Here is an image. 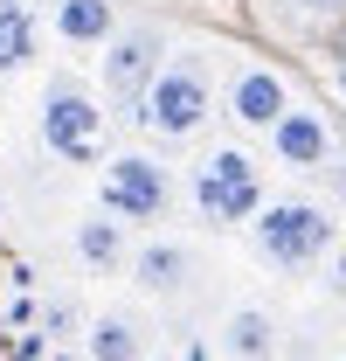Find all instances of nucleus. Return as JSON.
<instances>
[{
	"mask_svg": "<svg viewBox=\"0 0 346 361\" xmlns=\"http://www.w3.org/2000/svg\"><path fill=\"white\" fill-rule=\"evenodd\" d=\"M70 243H77V264H84V271H118V264H132L125 223H111L104 209H90L84 223L70 229Z\"/></svg>",
	"mask_w": 346,
	"mask_h": 361,
	"instance_id": "12",
	"label": "nucleus"
},
{
	"mask_svg": "<svg viewBox=\"0 0 346 361\" xmlns=\"http://www.w3.org/2000/svg\"><path fill=\"white\" fill-rule=\"evenodd\" d=\"M326 70H333V84H340V97H346V35L333 42V56H326Z\"/></svg>",
	"mask_w": 346,
	"mask_h": 361,
	"instance_id": "16",
	"label": "nucleus"
},
{
	"mask_svg": "<svg viewBox=\"0 0 346 361\" xmlns=\"http://www.w3.org/2000/svg\"><path fill=\"white\" fill-rule=\"evenodd\" d=\"M104 97L84 84V77H70V70H56L42 84V146L63 160V167H104Z\"/></svg>",
	"mask_w": 346,
	"mask_h": 361,
	"instance_id": "2",
	"label": "nucleus"
},
{
	"mask_svg": "<svg viewBox=\"0 0 346 361\" xmlns=\"http://www.w3.org/2000/svg\"><path fill=\"white\" fill-rule=\"evenodd\" d=\"M146 348H153V334H146V319L125 313V306H104V313L90 319V334H84L90 361H146Z\"/></svg>",
	"mask_w": 346,
	"mask_h": 361,
	"instance_id": "10",
	"label": "nucleus"
},
{
	"mask_svg": "<svg viewBox=\"0 0 346 361\" xmlns=\"http://www.w3.org/2000/svg\"><path fill=\"white\" fill-rule=\"evenodd\" d=\"M257 236V257L284 278H305L312 264H326L340 250V223L326 202H305V195H284V202H263V216L250 223Z\"/></svg>",
	"mask_w": 346,
	"mask_h": 361,
	"instance_id": "1",
	"label": "nucleus"
},
{
	"mask_svg": "<svg viewBox=\"0 0 346 361\" xmlns=\"http://www.w3.org/2000/svg\"><path fill=\"white\" fill-rule=\"evenodd\" d=\"M277 348H284L277 313H263V306H236V313L222 319V355H229V361H277Z\"/></svg>",
	"mask_w": 346,
	"mask_h": 361,
	"instance_id": "11",
	"label": "nucleus"
},
{
	"mask_svg": "<svg viewBox=\"0 0 346 361\" xmlns=\"http://www.w3.org/2000/svg\"><path fill=\"white\" fill-rule=\"evenodd\" d=\"M340 209H346V180H340Z\"/></svg>",
	"mask_w": 346,
	"mask_h": 361,
	"instance_id": "18",
	"label": "nucleus"
},
{
	"mask_svg": "<svg viewBox=\"0 0 346 361\" xmlns=\"http://www.w3.org/2000/svg\"><path fill=\"white\" fill-rule=\"evenodd\" d=\"M326 264H333V278H326V285H333V292H340V299H346V243H340V250H333V257H326Z\"/></svg>",
	"mask_w": 346,
	"mask_h": 361,
	"instance_id": "17",
	"label": "nucleus"
},
{
	"mask_svg": "<svg viewBox=\"0 0 346 361\" xmlns=\"http://www.w3.org/2000/svg\"><path fill=\"white\" fill-rule=\"evenodd\" d=\"M56 35L70 49H104L118 35V7L111 0H56Z\"/></svg>",
	"mask_w": 346,
	"mask_h": 361,
	"instance_id": "14",
	"label": "nucleus"
},
{
	"mask_svg": "<svg viewBox=\"0 0 346 361\" xmlns=\"http://www.w3.org/2000/svg\"><path fill=\"white\" fill-rule=\"evenodd\" d=\"M194 278H201L194 250H187V243H173V236H153V243H139V250H132V285H139L146 299H180Z\"/></svg>",
	"mask_w": 346,
	"mask_h": 361,
	"instance_id": "9",
	"label": "nucleus"
},
{
	"mask_svg": "<svg viewBox=\"0 0 346 361\" xmlns=\"http://www.w3.org/2000/svg\"><path fill=\"white\" fill-rule=\"evenodd\" d=\"M167 28L160 21H118V35L104 42V97L118 104V118H139L146 111V90L160 84L167 70Z\"/></svg>",
	"mask_w": 346,
	"mask_h": 361,
	"instance_id": "5",
	"label": "nucleus"
},
{
	"mask_svg": "<svg viewBox=\"0 0 346 361\" xmlns=\"http://www.w3.org/2000/svg\"><path fill=\"white\" fill-rule=\"evenodd\" d=\"M35 49H42V21H35V7H28V0H0V77L28 70Z\"/></svg>",
	"mask_w": 346,
	"mask_h": 361,
	"instance_id": "15",
	"label": "nucleus"
},
{
	"mask_svg": "<svg viewBox=\"0 0 346 361\" xmlns=\"http://www.w3.org/2000/svg\"><path fill=\"white\" fill-rule=\"evenodd\" d=\"M270 153H277V167H291V174H319V167L333 160V126H326V111L291 104V111L270 126Z\"/></svg>",
	"mask_w": 346,
	"mask_h": 361,
	"instance_id": "8",
	"label": "nucleus"
},
{
	"mask_svg": "<svg viewBox=\"0 0 346 361\" xmlns=\"http://www.w3.org/2000/svg\"><path fill=\"white\" fill-rule=\"evenodd\" d=\"M263 167L250 160V146H215L201 167H194V209L215 229H243L263 216Z\"/></svg>",
	"mask_w": 346,
	"mask_h": 361,
	"instance_id": "4",
	"label": "nucleus"
},
{
	"mask_svg": "<svg viewBox=\"0 0 346 361\" xmlns=\"http://www.w3.org/2000/svg\"><path fill=\"white\" fill-rule=\"evenodd\" d=\"M222 111H229L243 133H263V139H270V126L291 111V84H284L270 63H243V70L229 77V104H222Z\"/></svg>",
	"mask_w": 346,
	"mask_h": 361,
	"instance_id": "7",
	"label": "nucleus"
},
{
	"mask_svg": "<svg viewBox=\"0 0 346 361\" xmlns=\"http://www.w3.org/2000/svg\"><path fill=\"white\" fill-rule=\"evenodd\" d=\"M97 209L111 223H160L173 209V180L153 153H111L97 167Z\"/></svg>",
	"mask_w": 346,
	"mask_h": 361,
	"instance_id": "6",
	"label": "nucleus"
},
{
	"mask_svg": "<svg viewBox=\"0 0 346 361\" xmlns=\"http://www.w3.org/2000/svg\"><path fill=\"white\" fill-rule=\"evenodd\" d=\"M208 118H215V84H208V63H201L194 49H173L167 70H160V84L146 90L139 126H153L160 139H194Z\"/></svg>",
	"mask_w": 346,
	"mask_h": 361,
	"instance_id": "3",
	"label": "nucleus"
},
{
	"mask_svg": "<svg viewBox=\"0 0 346 361\" xmlns=\"http://www.w3.org/2000/svg\"><path fill=\"white\" fill-rule=\"evenodd\" d=\"M346 21V0H270V28L291 42H326Z\"/></svg>",
	"mask_w": 346,
	"mask_h": 361,
	"instance_id": "13",
	"label": "nucleus"
}]
</instances>
